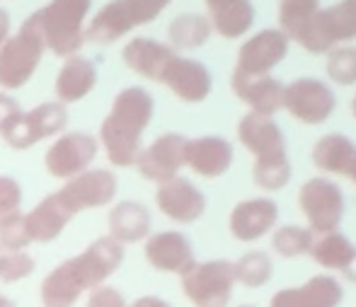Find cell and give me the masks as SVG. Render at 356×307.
Listing matches in <instances>:
<instances>
[{
  "label": "cell",
  "mask_w": 356,
  "mask_h": 307,
  "mask_svg": "<svg viewBox=\"0 0 356 307\" xmlns=\"http://www.w3.org/2000/svg\"><path fill=\"white\" fill-rule=\"evenodd\" d=\"M124 256L127 249L109 235L92 240L80 254L61 261L44 276L39 288L42 307H75L83 295L107 283L122 269Z\"/></svg>",
  "instance_id": "6da1fadb"
},
{
  "label": "cell",
  "mask_w": 356,
  "mask_h": 307,
  "mask_svg": "<svg viewBox=\"0 0 356 307\" xmlns=\"http://www.w3.org/2000/svg\"><path fill=\"white\" fill-rule=\"evenodd\" d=\"M155 112L153 94L145 88H124L112 99L109 114L99 124L97 143L102 145L109 165L119 169L134 167L143 148V133Z\"/></svg>",
  "instance_id": "7a4b0ae2"
},
{
  "label": "cell",
  "mask_w": 356,
  "mask_h": 307,
  "mask_svg": "<svg viewBox=\"0 0 356 307\" xmlns=\"http://www.w3.org/2000/svg\"><path fill=\"white\" fill-rule=\"evenodd\" d=\"M92 8V0H49L34 13L42 29L47 51L54 56H75L85 44V24Z\"/></svg>",
  "instance_id": "3957f363"
},
{
  "label": "cell",
  "mask_w": 356,
  "mask_h": 307,
  "mask_svg": "<svg viewBox=\"0 0 356 307\" xmlns=\"http://www.w3.org/2000/svg\"><path fill=\"white\" fill-rule=\"evenodd\" d=\"M44 53H47V44H44L42 29L32 13L17 32L10 34L0 44V88L3 92L22 90L37 73Z\"/></svg>",
  "instance_id": "277c9868"
},
{
  "label": "cell",
  "mask_w": 356,
  "mask_h": 307,
  "mask_svg": "<svg viewBox=\"0 0 356 307\" xmlns=\"http://www.w3.org/2000/svg\"><path fill=\"white\" fill-rule=\"evenodd\" d=\"M356 39V0H339L330 8H320L318 15L296 37V44L308 53L323 56L339 44Z\"/></svg>",
  "instance_id": "5b68a950"
},
{
  "label": "cell",
  "mask_w": 356,
  "mask_h": 307,
  "mask_svg": "<svg viewBox=\"0 0 356 307\" xmlns=\"http://www.w3.org/2000/svg\"><path fill=\"white\" fill-rule=\"evenodd\" d=\"M235 266L228 259L197 261L179 276L184 298L192 307H228L235 290Z\"/></svg>",
  "instance_id": "8992f818"
},
{
  "label": "cell",
  "mask_w": 356,
  "mask_h": 307,
  "mask_svg": "<svg viewBox=\"0 0 356 307\" xmlns=\"http://www.w3.org/2000/svg\"><path fill=\"white\" fill-rule=\"evenodd\" d=\"M298 208L305 218V228L315 235L339 230L347 210L344 191L337 182L327 177H313L298 189Z\"/></svg>",
  "instance_id": "52a82bcc"
},
{
  "label": "cell",
  "mask_w": 356,
  "mask_h": 307,
  "mask_svg": "<svg viewBox=\"0 0 356 307\" xmlns=\"http://www.w3.org/2000/svg\"><path fill=\"white\" fill-rule=\"evenodd\" d=\"M68 126L66 104L61 102H44L37 107L19 112L13 119V124L0 133L5 145L13 150H29L44 138L61 135Z\"/></svg>",
  "instance_id": "ba28073f"
},
{
  "label": "cell",
  "mask_w": 356,
  "mask_h": 307,
  "mask_svg": "<svg viewBox=\"0 0 356 307\" xmlns=\"http://www.w3.org/2000/svg\"><path fill=\"white\" fill-rule=\"evenodd\" d=\"M337 107L332 88L318 78H298L284 85V107L296 122L318 126L327 122Z\"/></svg>",
  "instance_id": "9c48e42d"
},
{
  "label": "cell",
  "mask_w": 356,
  "mask_h": 307,
  "mask_svg": "<svg viewBox=\"0 0 356 307\" xmlns=\"http://www.w3.org/2000/svg\"><path fill=\"white\" fill-rule=\"evenodd\" d=\"M99 153V143L95 135L85 131H68L51 143V148L44 155V167L54 179H68L78 177L80 172L92 167L95 158Z\"/></svg>",
  "instance_id": "30bf717a"
},
{
  "label": "cell",
  "mask_w": 356,
  "mask_h": 307,
  "mask_svg": "<svg viewBox=\"0 0 356 307\" xmlns=\"http://www.w3.org/2000/svg\"><path fill=\"white\" fill-rule=\"evenodd\" d=\"M117 191H119V182L112 169L90 167L85 172H80L78 177L68 179L56 194L66 204V208L73 215H78L83 210L112 206L114 199H117Z\"/></svg>",
  "instance_id": "8fae6325"
},
{
  "label": "cell",
  "mask_w": 356,
  "mask_h": 307,
  "mask_svg": "<svg viewBox=\"0 0 356 307\" xmlns=\"http://www.w3.org/2000/svg\"><path fill=\"white\" fill-rule=\"evenodd\" d=\"M184 148H187V138L182 133H163L148 148H141L134 167L145 182L163 184L172 177H179V169L184 167Z\"/></svg>",
  "instance_id": "7c38bea8"
},
{
  "label": "cell",
  "mask_w": 356,
  "mask_h": 307,
  "mask_svg": "<svg viewBox=\"0 0 356 307\" xmlns=\"http://www.w3.org/2000/svg\"><path fill=\"white\" fill-rule=\"evenodd\" d=\"M291 39L282 29H262L245 39L238 51L235 73L243 75H272V70L289 56Z\"/></svg>",
  "instance_id": "4fadbf2b"
},
{
  "label": "cell",
  "mask_w": 356,
  "mask_h": 307,
  "mask_svg": "<svg viewBox=\"0 0 356 307\" xmlns=\"http://www.w3.org/2000/svg\"><path fill=\"white\" fill-rule=\"evenodd\" d=\"M155 206L168 220L177 225H192L207 213V196L197 184L184 177H172L158 184L155 189Z\"/></svg>",
  "instance_id": "5bb4252c"
},
{
  "label": "cell",
  "mask_w": 356,
  "mask_h": 307,
  "mask_svg": "<svg viewBox=\"0 0 356 307\" xmlns=\"http://www.w3.org/2000/svg\"><path fill=\"white\" fill-rule=\"evenodd\" d=\"M143 256L155 271L160 274L182 276L197 264L194 247L189 238L179 230H163L150 233L143 242Z\"/></svg>",
  "instance_id": "9a60e30c"
},
{
  "label": "cell",
  "mask_w": 356,
  "mask_h": 307,
  "mask_svg": "<svg viewBox=\"0 0 356 307\" xmlns=\"http://www.w3.org/2000/svg\"><path fill=\"white\" fill-rule=\"evenodd\" d=\"M279 223V204L267 196L245 199L233 206L228 215V230L238 242H257Z\"/></svg>",
  "instance_id": "2e32d148"
},
{
  "label": "cell",
  "mask_w": 356,
  "mask_h": 307,
  "mask_svg": "<svg viewBox=\"0 0 356 307\" xmlns=\"http://www.w3.org/2000/svg\"><path fill=\"white\" fill-rule=\"evenodd\" d=\"M160 85L170 90L177 99L187 104H199L211 94L213 78L209 73V68L197 58H187L182 53L172 58L165 68Z\"/></svg>",
  "instance_id": "e0dca14e"
},
{
  "label": "cell",
  "mask_w": 356,
  "mask_h": 307,
  "mask_svg": "<svg viewBox=\"0 0 356 307\" xmlns=\"http://www.w3.org/2000/svg\"><path fill=\"white\" fill-rule=\"evenodd\" d=\"M344 300V288L334 276L320 274L308 279L303 285L282 288L272 295L269 307H339Z\"/></svg>",
  "instance_id": "ac0fdd59"
},
{
  "label": "cell",
  "mask_w": 356,
  "mask_h": 307,
  "mask_svg": "<svg viewBox=\"0 0 356 307\" xmlns=\"http://www.w3.org/2000/svg\"><path fill=\"white\" fill-rule=\"evenodd\" d=\"M233 145L230 140L220 135H199V138H187L184 148V167H189L194 174L204 179H218L233 165Z\"/></svg>",
  "instance_id": "d6986e66"
},
{
  "label": "cell",
  "mask_w": 356,
  "mask_h": 307,
  "mask_svg": "<svg viewBox=\"0 0 356 307\" xmlns=\"http://www.w3.org/2000/svg\"><path fill=\"white\" fill-rule=\"evenodd\" d=\"M238 140L245 145L254 160H272L284 158L286 153V135L274 122V117H264L257 112H248L238 124Z\"/></svg>",
  "instance_id": "ffe728a7"
},
{
  "label": "cell",
  "mask_w": 356,
  "mask_h": 307,
  "mask_svg": "<svg viewBox=\"0 0 356 307\" xmlns=\"http://www.w3.org/2000/svg\"><path fill=\"white\" fill-rule=\"evenodd\" d=\"M230 88L233 94L243 104H248L250 112L274 117L284 107V85L272 75H230Z\"/></svg>",
  "instance_id": "44dd1931"
},
{
  "label": "cell",
  "mask_w": 356,
  "mask_h": 307,
  "mask_svg": "<svg viewBox=\"0 0 356 307\" xmlns=\"http://www.w3.org/2000/svg\"><path fill=\"white\" fill-rule=\"evenodd\" d=\"M107 230L109 238L122 247L145 242V238L153 233V215H150L148 206L141 204V201H117L109 208Z\"/></svg>",
  "instance_id": "7402d4cb"
},
{
  "label": "cell",
  "mask_w": 356,
  "mask_h": 307,
  "mask_svg": "<svg viewBox=\"0 0 356 307\" xmlns=\"http://www.w3.org/2000/svg\"><path fill=\"white\" fill-rule=\"evenodd\" d=\"M73 218L75 215L54 191V194L44 196L32 210L24 213V225H27V235L32 244H49L61 238V233L68 228Z\"/></svg>",
  "instance_id": "603a6c76"
},
{
  "label": "cell",
  "mask_w": 356,
  "mask_h": 307,
  "mask_svg": "<svg viewBox=\"0 0 356 307\" xmlns=\"http://www.w3.org/2000/svg\"><path fill=\"white\" fill-rule=\"evenodd\" d=\"M175 56L177 51L170 44L150 37H136L122 49V61L127 63V68L145 80H153V83H160L165 68Z\"/></svg>",
  "instance_id": "cb8c5ba5"
},
{
  "label": "cell",
  "mask_w": 356,
  "mask_h": 307,
  "mask_svg": "<svg viewBox=\"0 0 356 307\" xmlns=\"http://www.w3.org/2000/svg\"><path fill=\"white\" fill-rule=\"evenodd\" d=\"M97 85V68L90 58L80 56H68L66 63L61 65V70L56 73L54 80V92H56V102L61 104H73L85 99Z\"/></svg>",
  "instance_id": "d4e9b609"
},
{
  "label": "cell",
  "mask_w": 356,
  "mask_h": 307,
  "mask_svg": "<svg viewBox=\"0 0 356 307\" xmlns=\"http://www.w3.org/2000/svg\"><path fill=\"white\" fill-rule=\"evenodd\" d=\"M211 29L223 39H240L254 24L252 0H204Z\"/></svg>",
  "instance_id": "484cf974"
},
{
  "label": "cell",
  "mask_w": 356,
  "mask_h": 307,
  "mask_svg": "<svg viewBox=\"0 0 356 307\" xmlns=\"http://www.w3.org/2000/svg\"><path fill=\"white\" fill-rule=\"evenodd\" d=\"M354 160H356V143L344 133L323 135L313 148V165L325 174L347 177Z\"/></svg>",
  "instance_id": "4316f807"
},
{
  "label": "cell",
  "mask_w": 356,
  "mask_h": 307,
  "mask_svg": "<svg viewBox=\"0 0 356 307\" xmlns=\"http://www.w3.org/2000/svg\"><path fill=\"white\" fill-rule=\"evenodd\" d=\"M211 22L207 15L199 13H182L170 22L168 27V44L175 51H194L202 49L211 37Z\"/></svg>",
  "instance_id": "83f0119b"
},
{
  "label": "cell",
  "mask_w": 356,
  "mask_h": 307,
  "mask_svg": "<svg viewBox=\"0 0 356 307\" xmlns=\"http://www.w3.org/2000/svg\"><path fill=\"white\" fill-rule=\"evenodd\" d=\"M313 256V261L318 266L327 271H339L342 274L349 266V261L356 254V244L347 238L344 233L334 230V233H325V235H315L313 247L308 251Z\"/></svg>",
  "instance_id": "f1b7e54d"
},
{
  "label": "cell",
  "mask_w": 356,
  "mask_h": 307,
  "mask_svg": "<svg viewBox=\"0 0 356 307\" xmlns=\"http://www.w3.org/2000/svg\"><path fill=\"white\" fill-rule=\"evenodd\" d=\"M233 266H235V281L250 290L264 288L274 276L272 256L262 249L245 251L238 261H233Z\"/></svg>",
  "instance_id": "f546056e"
},
{
  "label": "cell",
  "mask_w": 356,
  "mask_h": 307,
  "mask_svg": "<svg viewBox=\"0 0 356 307\" xmlns=\"http://www.w3.org/2000/svg\"><path fill=\"white\" fill-rule=\"evenodd\" d=\"M320 0H279V29L296 42L305 24L318 15Z\"/></svg>",
  "instance_id": "4dcf8cb0"
},
{
  "label": "cell",
  "mask_w": 356,
  "mask_h": 307,
  "mask_svg": "<svg viewBox=\"0 0 356 307\" xmlns=\"http://www.w3.org/2000/svg\"><path fill=\"white\" fill-rule=\"evenodd\" d=\"M315 233L303 225H282L272 230V249L284 259H298L313 247Z\"/></svg>",
  "instance_id": "1f68e13d"
},
{
  "label": "cell",
  "mask_w": 356,
  "mask_h": 307,
  "mask_svg": "<svg viewBox=\"0 0 356 307\" xmlns=\"http://www.w3.org/2000/svg\"><path fill=\"white\" fill-rule=\"evenodd\" d=\"M293 177V167L289 163V155L272 160H254L252 179L262 191H282Z\"/></svg>",
  "instance_id": "d6a6232c"
},
{
  "label": "cell",
  "mask_w": 356,
  "mask_h": 307,
  "mask_svg": "<svg viewBox=\"0 0 356 307\" xmlns=\"http://www.w3.org/2000/svg\"><path fill=\"white\" fill-rule=\"evenodd\" d=\"M325 70L334 85H356V47H334L332 51H327Z\"/></svg>",
  "instance_id": "836d02e7"
},
{
  "label": "cell",
  "mask_w": 356,
  "mask_h": 307,
  "mask_svg": "<svg viewBox=\"0 0 356 307\" xmlns=\"http://www.w3.org/2000/svg\"><path fill=\"white\" fill-rule=\"evenodd\" d=\"M34 269H37V261H34V256L27 249L24 251L5 249L3 261H0V283L5 285L19 283V281L29 279L34 274Z\"/></svg>",
  "instance_id": "e575fe53"
},
{
  "label": "cell",
  "mask_w": 356,
  "mask_h": 307,
  "mask_svg": "<svg viewBox=\"0 0 356 307\" xmlns=\"http://www.w3.org/2000/svg\"><path fill=\"white\" fill-rule=\"evenodd\" d=\"M29 244H32V240H29V235H27L22 210H17V213L0 220V247H3V249L24 251V249H29Z\"/></svg>",
  "instance_id": "d590c367"
},
{
  "label": "cell",
  "mask_w": 356,
  "mask_h": 307,
  "mask_svg": "<svg viewBox=\"0 0 356 307\" xmlns=\"http://www.w3.org/2000/svg\"><path fill=\"white\" fill-rule=\"evenodd\" d=\"M22 199H24L22 184L15 177L0 174V220L22 210Z\"/></svg>",
  "instance_id": "8d00e7d4"
},
{
  "label": "cell",
  "mask_w": 356,
  "mask_h": 307,
  "mask_svg": "<svg viewBox=\"0 0 356 307\" xmlns=\"http://www.w3.org/2000/svg\"><path fill=\"white\" fill-rule=\"evenodd\" d=\"M134 17V24L141 27V24H150L163 15V10L168 8L172 0H124Z\"/></svg>",
  "instance_id": "74e56055"
},
{
  "label": "cell",
  "mask_w": 356,
  "mask_h": 307,
  "mask_svg": "<svg viewBox=\"0 0 356 307\" xmlns=\"http://www.w3.org/2000/svg\"><path fill=\"white\" fill-rule=\"evenodd\" d=\"M85 307H129V303L119 288H114V285H109V283H102L88 293Z\"/></svg>",
  "instance_id": "f35d334b"
},
{
  "label": "cell",
  "mask_w": 356,
  "mask_h": 307,
  "mask_svg": "<svg viewBox=\"0 0 356 307\" xmlns=\"http://www.w3.org/2000/svg\"><path fill=\"white\" fill-rule=\"evenodd\" d=\"M19 112H22V107H19L17 99H15L10 92H3V90H0V133L13 124V119L17 117Z\"/></svg>",
  "instance_id": "ab89813d"
},
{
  "label": "cell",
  "mask_w": 356,
  "mask_h": 307,
  "mask_svg": "<svg viewBox=\"0 0 356 307\" xmlns=\"http://www.w3.org/2000/svg\"><path fill=\"white\" fill-rule=\"evenodd\" d=\"M129 307H172L165 298H158V295H141L134 303H129Z\"/></svg>",
  "instance_id": "60d3db41"
},
{
  "label": "cell",
  "mask_w": 356,
  "mask_h": 307,
  "mask_svg": "<svg viewBox=\"0 0 356 307\" xmlns=\"http://www.w3.org/2000/svg\"><path fill=\"white\" fill-rule=\"evenodd\" d=\"M10 27H13V22H10V13L0 8V44H3L10 34H13V32H10Z\"/></svg>",
  "instance_id": "b9f144b4"
},
{
  "label": "cell",
  "mask_w": 356,
  "mask_h": 307,
  "mask_svg": "<svg viewBox=\"0 0 356 307\" xmlns=\"http://www.w3.org/2000/svg\"><path fill=\"white\" fill-rule=\"evenodd\" d=\"M342 276L349 281V283H354V285H356V254H354V259L349 261V266H347V269L342 271Z\"/></svg>",
  "instance_id": "7bdbcfd3"
},
{
  "label": "cell",
  "mask_w": 356,
  "mask_h": 307,
  "mask_svg": "<svg viewBox=\"0 0 356 307\" xmlns=\"http://www.w3.org/2000/svg\"><path fill=\"white\" fill-rule=\"evenodd\" d=\"M0 307H17V305H15L13 298H8V295L0 293Z\"/></svg>",
  "instance_id": "ee69618b"
},
{
  "label": "cell",
  "mask_w": 356,
  "mask_h": 307,
  "mask_svg": "<svg viewBox=\"0 0 356 307\" xmlns=\"http://www.w3.org/2000/svg\"><path fill=\"white\" fill-rule=\"evenodd\" d=\"M347 177L352 179V184L356 186V160H354V163H352V167H349V174H347Z\"/></svg>",
  "instance_id": "f6af8a7d"
},
{
  "label": "cell",
  "mask_w": 356,
  "mask_h": 307,
  "mask_svg": "<svg viewBox=\"0 0 356 307\" xmlns=\"http://www.w3.org/2000/svg\"><path fill=\"white\" fill-rule=\"evenodd\" d=\"M352 114H354V119H356V94H354V99H352Z\"/></svg>",
  "instance_id": "bcb514c9"
},
{
  "label": "cell",
  "mask_w": 356,
  "mask_h": 307,
  "mask_svg": "<svg viewBox=\"0 0 356 307\" xmlns=\"http://www.w3.org/2000/svg\"><path fill=\"white\" fill-rule=\"evenodd\" d=\"M3 254H5V249H3V247H0V261H3Z\"/></svg>",
  "instance_id": "7dc6e473"
},
{
  "label": "cell",
  "mask_w": 356,
  "mask_h": 307,
  "mask_svg": "<svg viewBox=\"0 0 356 307\" xmlns=\"http://www.w3.org/2000/svg\"><path fill=\"white\" fill-rule=\"evenodd\" d=\"M238 307H254V305H238Z\"/></svg>",
  "instance_id": "c3c4849f"
}]
</instances>
